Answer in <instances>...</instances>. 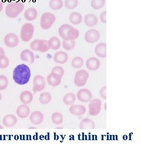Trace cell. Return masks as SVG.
Wrapping results in <instances>:
<instances>
[{"label": "cell", "mask_w": 141, "mask_h": 159, "mask_svg": "<svg viewBox=\"0 0 141 159\" xmlns=\"http://www.w3.org/2000/svg\"><path fill=\"white\" fill-rule=\"evenodd\" d=\"M31 77V71L27 65L21 64L17 66L13 71V80L18 85L27 84Z\"/></svg>", "instance_id": "6da1fadb"}, {"label": "cell", "mask_w": 141, "mask_h": 159, "mask_svg": "<svg viewBox=\"0 0 141 159\" xmlns=\"http://www.w3.org/2000/svg\"><path fill=\"white\" fill-rule=\"evenodd\" d=\"M58 32L63 40H75L79 37V31L67 24L62 25Z\"/></svg>", "instance_id": "7a4b0ae2"}, {"label": "cell", "mask_w": 141, "mask_h": 159, "mask_svg": "<svg viewBox=\"0 0 141 159\" xmlns=\"http://www.w3.org/2000/svg\"><path fill=\"white\" fill-rule=\"evenodd\" d=\"M24 6L20 2H13L8 4L6 8V14L11 18H16L23 11Z\"/></svg>", "instance_id": "3957f363"}, {"label": "cell", "mask_w": 141, "mask_h": 159, "mask_svg": "<svg viewBox=\"0 0 141 159\" xmlns=\"http://www.w3.org/2000/svg\"><path fill=\"white\" fill-rule=\"evenodd\" d=\"M56 21V17L51 12H45L42 14L40 20L41 27L44 30L50 29Z\"/></svg>", "instance_id": "277c9868"}, {"label": "cell", "mask_w": 141, "mask_h": 159, "mask_svg": "<svg viewBox=\"0 0 141 159\" xmlns=\"http://www.w3.org/2000/svg\"><path fill=\"white\" fill-rule=\"evenodd\" d=\"M34 33V25L31 23L24 24L21 27V39L24 42H28L32 39Z\"/></svg>", "instance_id": "5b68a950"}, {"label": "cell", "mask_w": 141, "mask_h": 159, "mask_svg": "<svg viewBox=\"0 0 141 159\" xmlns=\"http://www.w3.org/2000/svg\"><path fill=\"white\" fill-rule=\"evenodd\" d=\"M89 78V73L84 70L77 71L74 76V83L77 87L84 86Z\"/></svg>", "instance_id": "8992f818"}, {"label": "cell", "mask_w": 141, "mask_h": 159, "mask_svg": "<svg viewBox=\"0 0 141 159\" xmlns=\"http://www.w3.org/2000/svg\"><path fill=\"white\" fill-rule=\"evenodd\" d=\"M31 48L34 51L45 52L50 48L48 44V41L45 40H35L30 44Z\"/></svg>", "instance_id": "52a82bcc"}, {"label": "cell", "mask_w": 141, "mask_h": 159, "mask_svg": "<svg viewBox=\"0 0 141 159\" xmlns=\"http://www.w3.org/2000/svg\"><path fill=\"white\" fill-rule=\"evenodd\" d=\"M33 91L34 92V94L37 92L42 91L45 87L46 81L44 77L40 75H37L34 77L33 79Z\"/></svg>", "instance_id": "ba28073f"}, {"label": "cell", "mask_w": 141, "mask_h": 159, "mask_svg": "<svg viewBox=\"0 0 141 159\" xmlns=\"http://www.w3.org/2000/svg\"><path fill=\"white\" fill-rule=\"evenodd\" d=\"M101 101L99 99H93L90 100L88 107L89 113L92 116H95L101 112Z\"/></svg>", "instance_id": "9c48e42d"}, {"label": "cell", "mask_w": 141, "mask_h": 159, "mask_svg": "<svg viewBox=\"0 0 141 159\" xmlns=\"http://www.w3.org/2000/svg\"><path fill=\"white\" fill-rule=\"evenodd\" d=\"M100 39V33L95 29H90L87 31L85 34V40L90 44H94Z\"/></svg>", "instance_id": "30bf717a"}, {"label": "cell", "mask_w": 141, "mask_h": 159, "mask_svg": "<svg viewBox=\"0 0 141 159\" xmlns=\"http://www.w3.org/2000/svg\"><path fill=\"white\" fill-rule=\"evenodd\" d=\"M4 41L7 47L9 48H14L18 46L19 43V39L16 34L9 33L5 36Z\"/></svg>", "instance_id": "8fae6325"}, {"label": "cell", "mask_w": 141, "mask_h": 159, "mask_svg": "<svg viewBox=\"0 0 141 159\" xmlns=\"http://www.w3.org/2000/svg\"><path fill=\"white\" fill-rule=\"evenodd\" d=\"M77 98L81 102H90L92 98V93L89 90L83 89L79 90L77 94Z\"/></svg>", "instance_id": "7c38bea8"}, {"label": "cell", "mask_w": 141, "mask_h": 159, "mask_svg": "<svg viewBox=\"0 0 141 159\" xmlns=\"http://www.w3.org/2000/svg\"><path fill=\"white\" fill-rule=\"evenodd\" d=\"M29 120L34 125H39L44 120V115L40 111H34L31 114Z\"/></svg>", "instance_id": "4fadbf2b"}, {"label": "cell", "mask_w": 141, "mask_h": 159, "mask_svg": "<svg viewBox=\"0 0 141 159\" xmlns=\"http://www.w3.org/2000/svg\"><path fill=\"white\" fill-rule=\"evenodd\" d=\"M20 57L23 61L28 63L29 64H32L34 63L35 57L34 53L28 49H25L23 50L21 53Z\"/></svg>", "instance_id": "5bb4252c"}, {"label": "cell", "mask_w": 141, "mask_h": 159, "mask_svg": "<svg viewBox=\"0 0 141 159\" xmlns=\"http://www.w3.org/2000/svg\"><path fill=\"white\" fill-rule=\"evenodd\" d=\"M86 67L90 71H96L100 67V61L95 57H90L86 61Z\"/></svg>", "instance_id": "9a60e30c"}, {"label": "cell", "mask_w": 141, "mask_h": 159, "mask_svg": "<svg viewBox=\"0 0 141 159\" xmlns=\"http://www.w3.org/2000/svg\"><path fill=\"white\" fill-rule=\"evenodd\" d=\"M70 113L74 116H80L84 115L86 111V107L82 105H71L69 109Z\"/></svg>", "instance_id": "2e32d148"}, {"label": "cell", "mask_w": 141, "mask_h": 159, "mask_svg": "<svg viewBox=\"0 0 141 159\" xmlns=\"http://www.w3.org/2000/svg\"><path fill=\"white\" fill-rule=\"evenodd\" d=\"M30 113V109L27 104H22L18 107L17 108V116L19 118L25 119L28 117Z\"/></svg>", "instance_id": "e0dca14e"}, {"label": "cell", "mask_w": 141, "mask_h": 159, "mask_svg": "<svg viewBox=\"0 0 141 159\" xmlns=\"http://www.w3.org/2000/svg\"><path fill=\"white\" fill-rule=\"evenodd\" d=\"M68 60V54L64 51L56 52L54 56V61L58 64H65L67 62Z\"/></svg>", "instance_id": "ac0fdd59"}, {"label": "cell", "mask_w": 141, "mask_h": 159, "mask_svg": "<svg viewBox=\"0 0 141 159\" xmlns=\"http://www.w3.org/2000/svg\"><path fill=\"white\" fill-rule=\"evenodd\" d=\"M95 52L96 56L100 58L107 57V44L105 43H99L95 48Z\"/></svg>", "instance_id": "d6986e66"}, {"label": "cell", "mask_w": 141, "mask_h": 159, "mask_svg": "<svg viewBox=\"0 0 141 159\" xmlns=\"http://www.w3.org/2000/svg\"><path fill=\"white\" fill-rule=\"evenodd\" d=\"M17 123V118L13 114H8L2 120V123L6 127H12Z\"/></svg>", "instance_id": "ffe728a7"}, {"label": "cell", "mask_w": 141, "mask_h": 159, "mask_svg": "<svg viewBox=\"0 0 141 159\" xmlns=\"http://www.w3.org/2000/svg\"><path fill=\"white\" fill-rule=\"evenodd\" d=\"M98 18L95 15L92 14H89L85 16L84 23L88 27H94L98 24Z\"/></svg>", "instance_id": "44dd1931"}, {"label": "cell", "mask_w": 141, "mask_h": 159, "mask_svg": "<svg viewBox=\"0 0 141 159\" xmlns=\"http://www.w3.org/2000/svg\"><path fill=\"white\" fill-rule=\"evenodd\" d=\"M81 129H94L95 128V123L90 119H84L82 120L79 125Z\"/></svg>", "instance_id": "7402d4cb"}, {"label": "cell", "mask_w": 141, "mask_h": 159, "mask_svg": "<svg viewBox=\"0 0 141 159\" xmlns=\"http://www.w3.org/2000/svg\"><path fill=\"white\" fill-rule=\"evenodd\" d=\"M69 20L70 23L73 25H79L82 20V15L78 12H73L69 16Z\"/></svg>", "instance_id": "603a6c76"}, {"label": "cell", "mask_w": 141, "mask_h": 159, "mask_svg": "<svg viewBox=\"0 0 141 159\" xmlns=\"http://www.w3.org/2000/svg\"><path fill=\"white\" fill-rule=\"evenodd\" d=\"M38 16V12L34 8H29L24 12V17L28 21H33Z\"/></svg>", "instance_id": "cb8c5ba5"}, {"label": "cell", "mask_w": 141, "mask_h": 159, "mask_svg": "<svg viewBox=\"0 0 141 159\" xmlns=\"http://www.w3.org/2000/svg\"><path fill=\"white\" fill-rule=\"evenodd\" d=\"M33 100V94L29 91H24L20 95V100L24 104H28Z\"/></svg>", "instance_id": "d4e9b609"}, {"label": "cell", "mask_w": 141, "mask_h": 159, "mask_svg": "<svg viewBox=\"0 0 141 159\" xmlns=\"http://www.w3.org/2000/svg\"><path fill=\"white\" fill-rule=\"evenodd\" d=\"M48 44L50 49L53 50H58L61 46V42L59 39L56 37H52L48 41Z\"/></svg>", "instance_id": "484cf974"}, {"label": "cell", "mask_w": 141, "mask_h": 159, "mask_svg": "<svg viewBox=\"0 0 141 159\" xmlns=\"http://www.w3.org/2000/svg\"><path fill=\"white\" fill-rule=\"evenodd\" d=\"M75 100H76V97L73 93H67L63 98V102L67 106L73 105L74 104Z\"/></svg>", "instance_id": "4316f807"}, {"label": "cell", "mask_w": 141, "mask_h": 159, "mask_svg": "<svg viewBox=\"0 0 141 159\" xmlns=\"http://www.w3.org/2000/svg\"><path fill=\"white\" fill-rule=\"evenodd\" d=\"M51 74L56 78L61 79L64 74V70L61 66H55L52 69Z\"/></svg>", "instance_id": "83f0119b"}, {"label": "cell", "mask_w": 141, "mask_h": 159, "mask_svg": "<svg viewBox=\"0 0 141 159\" xmlns=\"http://www.w3.org/2000/svg\"><path fill=\"white\" fill-rule=\"evenodd\" d=\"M63 1L62 0H50L49 6L53 10H59L63 7Z\"/></svg>", "instance_id": "f1b7e54d"}, {"label": "cell", "mask_w": 141, "mask_h": 159, "mask_svg": "<svg viewBox=\"0 0 141 159\" xmlns=\"http://www.w3.org/2000/svg\"><path fill=\"white\" fill-rule=\"evenodd\" d=\"M52 96L50 93L44 92L41 93L40 95L39 100L40 102L42 104H46L51 102Z\"/></svg>", "instance_id": "f546056e"}, {"label": "cell", "mask_w": 141, "mask_h": 159, "mask_svg": "<svg viewBox=\"0 0 141 159\" xmlns=\"http://www.w3.org/2000/svg\"><path fill=\"white\" fill-rule=\"evenodd\" d=\"M47 82L49 85L52 87H56L61 84V79H58L50 74L47 76Z\"/></svg>", "instance_id": "4dcf8cb0"}, {"label": "cell", "mask_w": 141, "mask_h": 159, "mask_svg": "<svg viewBox=\"0 0 141 159\" xmlns=\"http://www.w3.org/2000/svg\"><path fill=\"white\" fill-rule=\"evenodd\" d=\"M63 116L62 114L58 112H55L51 116V120L55 125H58L62 124L63 122Z\"/></svg>", "instance_id": "1f68e13d"}, {"label": "cell", "mask_w": 141, "mask_h": 159, "mask_svg": "<svg viewBox=\"0 0 141 159\" xmlns=\"http://www.w3.org/2000/svg\"><path fill=\"white\" fill-rule=\"evenodd\" d=\"M76 43L75 40H63L62 47L66 50H71L75 47Z\"/></svg>", "instance_id": "d6a6232c"}, {"label": "cell", "mask_w": 141, "mask_h": 159, "mask_svg": "<svg viewBox=\"0 0 141 159\" xmlns=\"http://www.w3.org/2000/svg\"><path fill=\"white\" fill-rule=\"evenodd\" d=\"M84 64L83 59L80 57H75L73 58L71 61V66L74 68H81Z\"/></svg>", "instance_id": "836d02e7"}, {"label": "cell", "mask_w": 141, "mask_h": 159, "mask_svg": "<svg viewBox=\"0 0 141 159\" xmlns=\"http://www.w3.org/2000/svg\"><path fill=\"white\" fill-rule=\"evenodd\" d=\"M105 4V0H92L90 5L94 10H99Z\"/></svg>", "instance_id": "e575fe53"}, {"label": "cell", "mask_w": 141, "mask_h": 159, "mask_svg": "<svg viewBox=\"0 0 141 159\" xmlns=\"http://www.w3.org/2000/svg\"><path fill=\"white\" fill-rule=\"evenodd\" d=\"M78 4V0H65V7L68 10H73Z\"/></svg>", "instance_id": "d590c367"}, {"label": "cell", "mask_w": 141, "mask_h": 159, "mask_svg": "<svg viewBox=\"0 0 141 159\" xmlns=\"http://www.w3.org/2000/svg\"><path fill=\"white\" fill-rule=\"evenodd\" d=\"M10 64V60L6 55L0 57V68L4 69L7 68Z\"/></svg>", "instance_id": "8d00e7d4"}, {"label": "cell", "mask_w": 141, "mask_h": 159, "mask_svg": "<svg viewBox=\"0 0 141 159\" xmlns=\"http://www.w3.org/2000/svg\"><path fill=\"white\" fill-rule=\"evenodd\" d=\"M8 85V80L4 75H0V90H5Z\"/></svg>", "instance_id": "74e56055"}, {"label": "cell", "mask_w": 141, "mask_h": 159, "mask_svg": "<svg viewBox=\"0 0 141 159\" xmlns=\"http://www.w3.org/2000/svg\"><path fill=\"white\" fill-rule=\"evenodd\" d=\"M99 95L104 100H107V86L102 87L99 90Z\"/></svg>", "instance_id": "f35d334b"}, {"label": "cell", "mask_w": 141, "mask_h": 159, "mask_svg": "<svg viewBox=\"0 0 141 159\" xmlns=\"http://www.w3.org/2000/svg\"><path fill=\"white\" fill-rule=\"evenodd\" d=\"M100 20L102 23L106 24L107 23V11L102 12L100 15Z\"/></svg>", "instance_id": "ab89813d"}, {"label": "cell", "mask_w": 141, "mask_h": 159, "mask_svg": "<svg viewBox=\"0 0 141 159\" xmlns=\"http://www.w3.org/2000/svg\"><path fill=\"white\" fill-rule=\"evenodd\" d=\"M5 55V51L4 50V49L0 47V57L2 56Z\"/></svg>", "instance_id": "60d3db41"}, {"label": "cell", "mask_w": 141, "mask_h": 159, "mask_svg": "<svg viewBox=\"0 0 141 159\" xmlns=\"http://www.w3.org/2000/svg\"><path fill=\"white\" fill-rule=\"evenodd\" d=\"M2 8H3V4H2V2H1V1H0V12L2 11Z\"/></svg>", "instance_id": "b9f144b4"}, {"label": "cell", "mask_w": 141, "mask_h": 159, "mask_svg": "<svg viewBox=\"0 0 141 159\" xmlns=\"http://www.w3.org/2000/svg\"><path fill=\"white\" fill-rule=\"evenodd\" d=\"M1 99H2V95H1V93H0V101L1 100Z\"/></svg>", "instance_id": "7bdbcfd3"}, {"label": "cell", "mask_w": 141, "mask_h": 159, "mask_svg": "<svg viewBox=\"0 0 141 159\" xmlns=\"http://www.w3.org/2000/svg\"><path fill=\"white\" fill-rule=\"evenodd\" d=\"M4 127L2 126V125H0V129H3Z\"/></svg>", "instance_id": "ee69618b"}, {"label": "cell", "mask_w": 141, "mask_h": 159, "mask_svg": "<svg viewBox=\"0 0 141 159\" xmlns=\"http://www.w3.org/2000/svg\"><path fill=\"white\" fill-rule=\"evenodd\" d=\"M29 129H35V128H34V127H30V128H29Z\"/></svg>", "instance_id": "f6af8a7d"}]
</instances>
